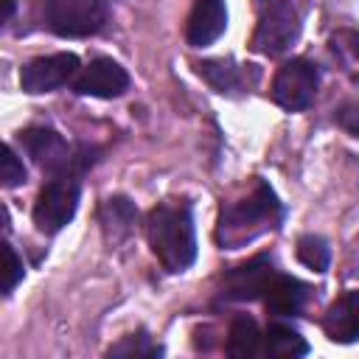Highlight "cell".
Returning <instances> with one entry per match:
<instances>
[{"label": "cell", "mask_w": 359, "mask_h": 359, "mask_svg": "<svg viewBox=\"0 0 359 359\" xmlns=\"http://www.w3.org/2000/svg\"><path fill=\"white\" fill-rule=\"evenodd\" d=\"M323 331L331 342L351 345L359 339V289L339 294L323 317Z\"/></svg>", "instance_id": "12"}, {"label": "cell", "mask_w": 359, "mask_h": 359, "mask_svg": "<svg viewBox=\"0 0 359 359\" xmlns=\"http://www.w3.org/2000/svg\"><path fill=\"white\" fill-rule=\"evenodd\" d=\"M20 143L28 151V157L42 171H48L53 177H62V174H76L79 177L93 163V157L87 160V151L84 154L73 151V146L50 126H28V129H22L20 132Z\"/></svg>", "instance_id": "3"}, {"label": "cell", "mask_w": 359, "mask_h": 359, "mask_svg": "<svg viewBox=\"0 0 359 359\" xmlns=\"http://www.w3.org/2000/svg\"><path fill=\"white\" fill-rule=\"evenodd\" d=\"M135 219H137V210L126 196H109L101 202L98 222H101V230L109 241H121L132 230Z\"/></svg>", "instance_id": "15"}, {"label": "cell", "mask_w": 359, "mask_h": 359, "mask_svg": "<svg viewBox=\"0 0 359 359\" xmlns=\"http://www.w3.org/2000/svg\"><path fill=\"white\" fill-rule=\"evenodd\" d=\"M337 123H339L348 135L359 137V104H345V107H339V112H337Z\"/></svg>", "instance_id": "22"}, {"label": "cell", "mask_w": 359, "mask_h": 359, "mask_svg": "<svg viewBox=\"0 0 359 359\" xmlns=\"http://www.w3.org/2000/svg\"><path fill=\"white\" fill-rule=\"evenodd\" d=\"M275 264L269 252H261L255 258H250L247 264H238L233 269L224 272L222 278V294L227 300H258L264 297L269 280L275 278Z\"/></svg>", "instance_id": "9"}, {"label": "cell", "mask_w": 359, "mask_h": 359, "mask_svg": "<svg viewBox=\"0 0 359 359\" xmlns=\"http://www.w3.org/2000/svg\"><path fill=\"white\" fill-rule=\"evenodd\" d=\"M261 342H264V334L258 331V323L252 317L238 314L230 323V331H227V353L233 359H250V356L261 353Z\"/></svg>", "instance_id": "17"}, {"label": "cell", "mask_w": 359, "mask_h": 359, "mask_svg": "<svg viewBox=\"0 0 359 359\" xmlns=\"http://www.w3.org/2000/svg\"><path fill=\"white\" fill-rule=\"evenodd\" d=\"M3 255H6V280H3V292L11 294V292L17 289V283L22 280V275H25V266H22V258L17 255V250H14L8 241L3 244Z\"/></svg>", "instance_id": "21"}, {"label": "cell", "mask_w": 359, "mask_h": 359, "mask_svg": "<svg viewBox=\"0 0 359 359\" xmlns=\"http://www.w3.org/2000/svg\"><path fill=\"white\" fill-rule=\"evenodd\" d=\"M227 28V8L222 0H196L188 22H185V39L191 48H208L213 45Z\"/></svg>", "instance_id": "11"}, {"label": "cell", "mask_w": 359, "mask_h": 359, "mask_svg": "<svg viewBox=\"0 0 359 359\" xmlns=\"http://www.w3.org/2000/svg\"><path fill=\"white\" fill-rule=\"evenodd\" d=\"M264 353L275 359H300L309 353V342L300 337L297 328L286 323H269L264 334Z\"/></svg>", "instance_id": "14"}, {"label": "cell", "mask_w": 359, "mask_h": 359, "mask_svg": "<svg viewBox=\"0 0 359 359\" xmlns=\"http://www.w3.org/2000/svg\"><path fill=\"white\" fill-rule=\"evenodd\" d=\"M303 28V14L294 0H275L258 20L252 34V50L264 56H280L286 53Z\"/></svg>", "instance_id": "6"}, {"label": "cell", "mask_w": 359, "mask_h": 359, "mask_svg": "<svg viewBox=\"0 0 359 359\" xmlns=\"http://www.w3.org/2000/svg\"><path fill=\"white\" fill-rule=\"evenodd\" d=\"M3 188H17V185H22L25 182V165H22V160L17 157V151H14V146H6V151H3Z\"/></svg>", "instance_id": "20"}, {"label": "cell", "mask_w": 359, "mask_h": 359, "mask_svg": "<svg viewBox=\"0 0 359 359\" xmlns=\"http://www.w3.org/2000/svg\"><path fill=\"white\" fill-rule=\"evenodd\" d=\"M283 222V205L275 191L255 180L252 191L236 202H224L216 224V241L222 250H241L261 238L269 230H278Z\"/></svg>", "instance_id": "1"}, {"label": "cell", "mask_w": 359, "mask_h": 359, "mask_svg": "<svg viewBox=\"0 0 359 359\" xmlns=\"http://www.w3.org/2000/svg\"><path fill=\"white\" fill-rule=\"evenodd\" d=\"M109 356H163V348L146 334V331H137V334H129L123 337L118 345H112L107 351Z\"/></svg>", "instance_id": "19"}, {"label": "cell", "mask_w": 359, "mask_h": 359, "mask_svg": "<svg viewBox=\"0 0 359 359\" xmlns=\"http://www.w3.org/2000/svg\"><path fill=\"white\" fill-rule=\"evenodd\" d=\"M79 199H81V182L76 174H62V177H53L50 182H45L34 202L36 230H42L48 236L59 233L65 224L73 222V216L79 210Z\"/></svg>", "instance_id": "5"}, {"label": "cell", "mask_w": 359, "mask_h": 359, "mask_svg": "<svg viewBox=\"0 0 359 359\" xmlns=\"http://www.w3.org/2000/svg\"><path fill=\"white\" fill-rule=\"evenodd\" d=\"M73 90L79 95H93V98H118L129 90V73L115 59L98 56L87 67H81V73L73 81Z\"/></svg>", "instance_id": "10"}, {"label": "cell", "mask_w": 359, "mask_h": 359, "mask_svg": "<svg viewBox=\"0 0 359 359\" xmlns=\"http://www.w3.org/2000/svg\"><path fill=\"white\" fill-rule=\"evenodd\" d=\"M79 56L76 53H50V56H36L22 65L20 70V87L31 95L39 93H53L79 76Z\"/></svg>", "instance_id": "8"}, {"label": "cell", "mask_w": 359, "mask_h": 359, "mask_svg": "<svg viewBox=\"0 0 359 359\" xmlns=\"http://www.w3.org/2000/svg\"><path fill=\"white\" fill-rule=\"evenodd\" d=\"M3 6H6V14H3V22H8V20H11V14H14V0H3Z\"/></svg>", "instance_id": "23"}, {"label": "cell", "mask_w": 359, "mask_h": 359, "mask_svg": "<svg viewBox=\"0 0 359 359\" xmlns=\"http://www.w3.org/2000/svg\"><path fill=\"white\" fill-rule=\"evenodd\" d=\"M107 0H45L42 20L56 36H93L107 25Z\"/></svg>", "instance_id": "4"}, {"label": "cell", "mask_w": 359, "mask_h": 359, "mask_svg": "<svg viewBox=\"0 0 359 359\" xmlns=\"http://www.w3.org/2000/svg\"><path fill=\"white\" fill-rule=\"evenodd\" d=\"M297 258L314 272H325L331 264V250L323 236H300L297 238Z\"/></svg>", "instance_id": "18"}, {"label": "cell", "mask_w": 359, "mask_h": 359, "mask_svg": "<svg viewBox=\"0 0 359 359\" xmlns=\"http://www.w3.org/2000/svg\"><path fill=\"white\" fill-rule=\"evenodd\" d=\"M320 87V70L309 59H292L280 65V70L272 79V98L278 107L286 112H300L306 109Z\"/></svg>", "instance_id": "7"}, {"label": "cell", "mask_w": 359, "mask_h": 359, "mask_svg": "<svg viewBox=\"0 0 359 359\" xmlns=\"http://www.w3.org/2000/svg\"><path fill=\"white\" fill-rule=\"evenodd\" d=\"M306 297H309V286L303 280L283 275V272H275V278L269 280L261 300L272 317H292V314L303 311Z\"/></svg>", "instance_id": "13"}, {"label": "cell", "mask_w": 359, "mask_h": 359, "mask_svg": "<svg viewBox=\"0 0 359 359\" xmlns=\"http://www.w3.org/2000/svg\"><path fill=\"white\" fill-rule=\"evenodd\" d=\"M151 252L168 272H185L196 261V227L188 202H163L146 219Z\"/></svg>", "instance_id": "2"}, {"label": "cell", "mask_w": 359, "mask_h": 359, "mask_svg": "<svg viewBox=\"0 0 359 359\" xmlns=\"http://www.w3.org/2000/svg\"><path fill=\"white\" fill-rule=\"evenodd\" d=\"M196 73L216 90V93H236L247 87V70L241 65L224 62V59H208V62H196Z\"/></svg>", "instance_id": "16"}]
</instances>
